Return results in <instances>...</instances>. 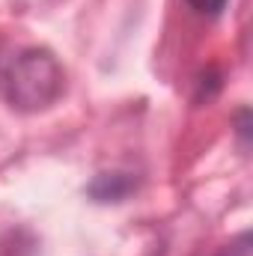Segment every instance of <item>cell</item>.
<instances>
[{"instance_id":"3957f363","label":"cell","mask_w":253,"mask_h":256,"mask_svg":"<svg viewBox=\"0 0 253 256\" xmlns=\"http://www.w3.org/2000/svg\"><path fill=\"white\" fill-rule=\"evenodd\" d=\"M218 256H253V238H250V232L236 236L226 248H220V254H218Z\"/></svg>"},{"instance_id":"7a4b0ae2","label":"cell","mask_w":253,"mask_h":256,"mask_svg":"<svg viewBox=\"0 0 253 256\" xmlns=\"http://www.w3.org/2000/svg\"><path fill=\"white\" fill-rule=\"evenodd\" d=\"M131 188H134V179L126 173H102L90 185V196H96L98 202H120Z\"/></svg>"},{"instance_id":"6da1fadb","label":"cell","mask_w":253,"mask_h":256,"mask_svg":"<svg viewBox=\"0 0 253 256\" xmlns=\"http://www.w3.org/2000/svg\"><path fill=\"white\" fill-rule=\"evenodd\" d=\"M63 66L45 48H27L6 72V98L15 110L36 114L63 96Z\"/></svg>"},{"instance_id":"277c9868","label":"cell","mask_w":253,"mask_h":256,"mask_svg":"<svg viewBox=\"0 0 253 256\" xmlns=\"http://www.w3.org/2000/svg\"><path fill=\"white\" fill-rule=\"evenodd\" d=\"M185 3H188L196 15H202V18H218L226 9L230 0H185Z\"/></svg>"}]
</instances>
